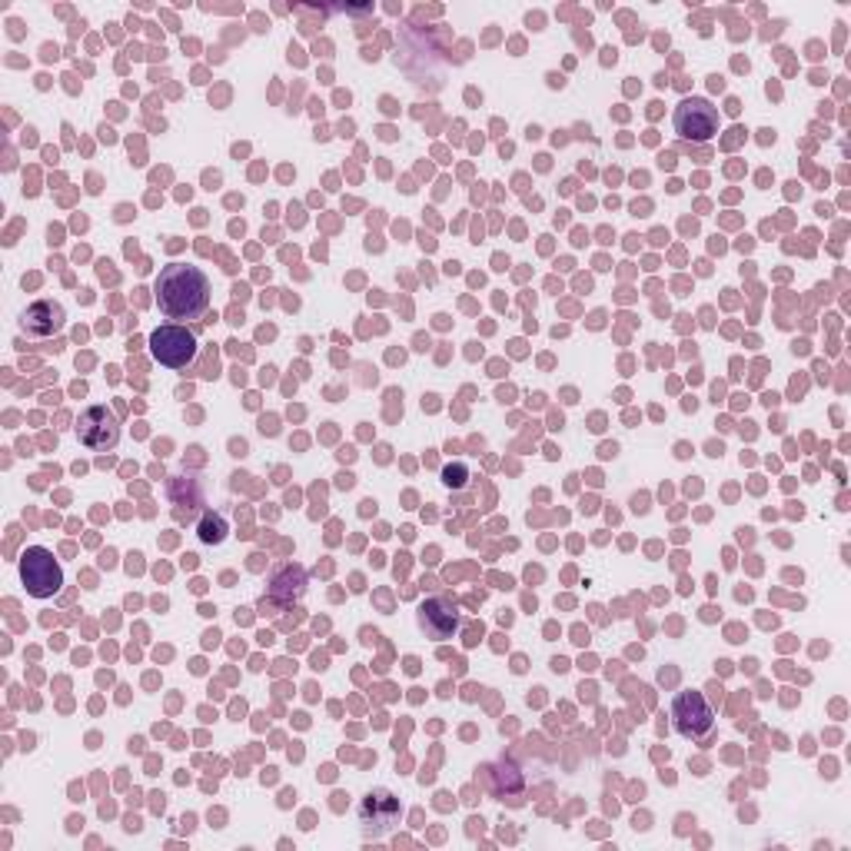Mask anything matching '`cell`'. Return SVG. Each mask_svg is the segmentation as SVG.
<instances>
[{"mask_svg": "<svg viewBox=\"0 0 851 851\" xmlns=\"http://www.w3.org/2000/svg\"><path fill=\"white\" fill-rule=\"evenodd\" d=\"M157 303L170 320H197L211 306V280L200 266L170 263L157 276Z\"/></svg>", "mask_w": 851, "mask_h": 851, "instance_id": "6da1fadb", "label": "cell"}, {"mask_svg": "<svg viewBox=\"0 0 851 851\" xmlns=\"http://www.w3.org/2000/svg\"><path fill=\"white\" fill-rule=\"evenodd\" d=\"M20 583L27 586V593H30L33 599H50V596L60 593V586H63V569H60V563L53 559L50 549L30 546V549L20 556Z\"/></svg>", "mask_w": 851, "mask_h": 851, "instance_id": "7a4b0ae2", "label": "cell"}, {"mask_svg": "<svg viewBox=\"0 0 851 851\" xmlns=\"http://www.w3.org/2000/svg\"><path fill=\"white\" fill-rule=\"evenodd\" d=\"M150 350H154V356H157L164 366L184 370V366L197 356V336H194L187 326L167 323V326H157V330H154Z\"/></svg>", "mask_w": 851, "mask_h": 851, "instance_id": "3957f363", "label": "cell"}, {"mask_svg": "<svg viewBox=\"0 0 851 851\" xmlns=\"http://www.w3.org/2000/svg\"><path fill=\"white\" fill-rule=\"evenodd\" d=\"M360 822L366 839H383L397 829L400 822V799L387 789H373L363 805H360Z\"/></svg>", "mask_w": 851, "mask_h": 851, "instance_id": "277c9868", "label": "cell"}, {"mask_svg": "<svg viewBox=\"0 0 851 851\" xmlns=\"http://www.w3.org/2000/svg\"><path fill=\"white\" fill-rule=\"evenodd\" d=\"M718 130V110L702 100V97H688L675 107V134L682 140H708Z\"/></svg>", "mask_w": 851, "mask_h": 851, "instance_id": "5b68a950", "label": "cell"}, {"mask_svg": "<svg viewBox=\"0 0 851 851\" xmlns=\"http://www.w3.org/2000/svg\"><path fill=\"white\" fill-rule=\"evenodd\" d=\"M77 436L87 449L94 452H107L120 442V426L114 420V413L107 407H90L87 413H80L77 420Z\"/></svg>", "mask_w": 851, "mask_h": 851, "instance_id": "8992f818", "label": "cell"}, {"mask_svg": "<svg viewBox=\"0 0 851 851\" xmlns=\"http://www.w3.org/2000/svg\"><path fill=\"white\" fill-rule=\"evenodd\" d=\"M672 718H675V732L682 738H698L712 728V708L702 698V692H678V698L672 705Z\"/></svg>", "mask_w": 851, "mask_h": 851, "instance_id": "52a82bcc", "label": "cell"}, {"mask_svg": "<svg viewBox=\"0 0 851 851\" xmlns=\"http://www.w3.org/2000/svg\"><path fill=\"white\" fill-rule=\"evenodd\" d=\"M420 626L432 638H449L459 629V613L449 599H429L420 609Z\"/></svg>", "mask_w": 851, "mask_h": 851, "instance_id": "ba28073f", "label": "cell"}, {"mask_svg": "<svg viewBox=\"0 0 851 851\" xmlns=\"http://www.w3.org/2000/svg\"><path fill=\"white\" fill-rule=\"evenodd\" d=\"M23 330L33 333V336H50L53 330H60L63 323V306L60 303H50V300H40L33 303L23 316H20Z\"/></svg>", "mask_w": 851, "mask_h": 851, "instance_id": "9c48e42d", "label": "cell"}, {"mask_svg": "<svg viewBox=\"0 0 851 851\" xmlns=\"http://www.w3.org/2000/svg\"><path fill=\"white\" fill-rule=\"evenodd\" d=\"M223 536H226V522L219 516H207L204 526H200V539L204 542H223Z\"/></svg>", "mask_w": 851, "mask_h": 851, "instance_id": "30bf717a", "label": "cell"}, {"mask_svg": "<svg viewBox=\"0 0 851 851\" xmlns=\"http://www.w3.org/2000/svg\"><path fill=\"white\" fill-rule=\"evenodd\" d=\"M446 482H449V486H462V482H466V469H462V466H449V469H446Z\"/></svg>", "mask_w": 851, "mask_h": 851, "instance_id": "8fae6325", "label": "cell"}]
</instances>
